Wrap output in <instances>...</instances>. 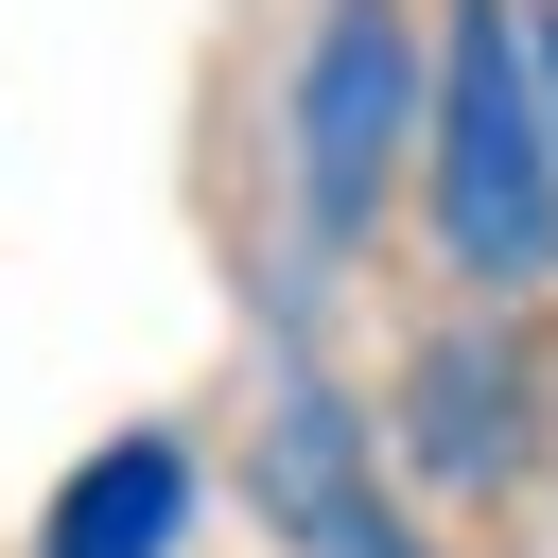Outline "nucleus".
Instances as JSON below:
<instances>
[{
	"mask_svg": "<svg viewBox=\"0 0 558 558\" xmlns=\"http://www.w3.org/2000/svg\"><path fill=\"white\" fill-rule=\"evenodd\" d=\"M436 244L471 296L558 279V87H541V0H453L436 17V140H418Z\"/></svg>",
	"mask_w": 558,
	"mask_h": 558,
	"instance_id": "obj_1",
	"label": "nucleus"
},
{
	"mask_svg": "<svg viewBox=\"0 0 558 558\" xmlns=\"http://www.w3.org/2000/svg\"><path fill=\"white\" fill-rule=\"evenodd\" d=\"M523 436H541V401H523V349H506V331H436V349L401 366V471H436V488H506Z\"/></svg>",
	"mask_w": 558,
	"mask_h": 558,
	"instance_id": "obj_4",
	"label": "nucleus"
},
{
	"mask_svg": "<svg viewBox=\"0 0 558 558\" xmlns=\"http://www.w3.org/2000/svg\"><path fill=\"white\" fill-rule=\"evenodd\" d=\"M541 87H558V0H541Z\"/></svg>",
	"mask_w": 558,
	"mask_h": 558,
	"instance_id": "obj_6",
	"label": "nucleus"
},
{
	"mask_svg": "<svg viewBox=\"0 0 558 558\" xmlns=\"http://www.w3.org/2000/svg\"><path fill=\"white\" fill-rule=\"evenodd\" d=\"M244 506H262V523H279L296 558H418V523L384 506V471H366V418H349L331 384H279Z\"/></svg>",
	"mask_w": 558,
	"mask_h": 558,
	"instance_id": "obj_3",
	"label": "nucleus"
},
{
	"mask_svg": "<svg viewBox=\"0 0 558 558\" xmlns=\"http://www.w3.org/2000/svg\"><path fill=\"white\" fill-rule=\"evenodd\" d=\"M174 541H192V453L174 436H105L35 523V558H174Z\"/></svg>",
	"mask_w": 558,
	"mask_h": 558,
	"instance_id": "obj_5",
	"label": "nucleus"
},
{
	"mask_svg": "<svg viewBox=\"0 0 558 558\" xmlns=\"http://www.w3.org/2000/svg\"><path fill=\"white\" fill-rule=\"evenodd\" d=\"M436 140V52H418V0H314L296 35V105H279V157H296V227L314 244H366L384 174Z\"/></svg>",
	"mask_w": 558,
	"mask_h": 558,
	"instance_id": "obj_2",
	"label": "nucleus"
}]
</instances>
